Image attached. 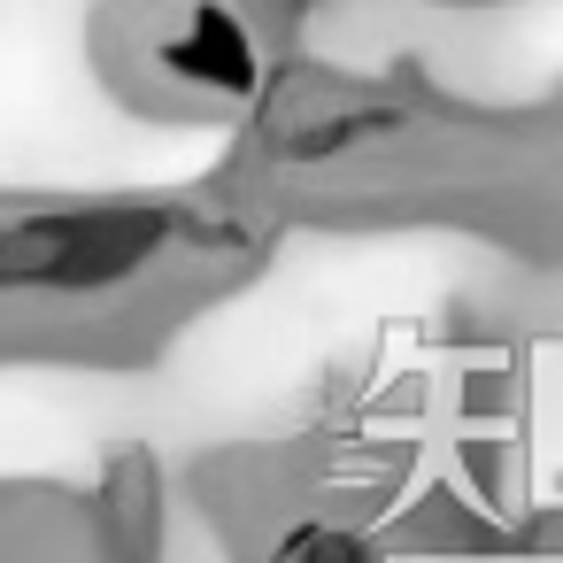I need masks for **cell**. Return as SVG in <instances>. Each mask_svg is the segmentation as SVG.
Segmentation results:
<instances>
[{"instance_id": "cell-2", "label": "cell", "mask_w": 563, "mask_h": 563, "mask_svg": "<svg viewBox=\"0 0 563 563\" xmlns=\"http://www.w3.org/2000/svg\"><path fill=\"white\" fill-rule=\"evenodd\" d=\"M163 70L186 86H217V93H255L263 86V47L255 32L224 9V0H194L163 40Z\"/></svg>"}, {"instance_id": "cell-3", "label": "cell", "mask_w": 563, "mask_h": 563, "mask_svg": "<svg viewBox=\"0 0 563 563\" xmlns=\"http://www.w3.org/2000/svg\"><path fill=\"white\" fill-rule=\"evenodd\" d=\"M278 563H371V548L340 525H301V532H286Z\"/></svg>"}, {"instance_id": "cell-1", "label": "cell", "mask_w": 563, "mask_h": 563, "mask_svg": "<svg viewBox=\"0 0 563 563\" xmlns=\"http://www.w3.org/2000/svg\"><path fill=\"white\" fill-rule=\"evenodd\" d=\"M378 132H394V109L363 101L355 86H332V78H301L294 93H278L263 109V147L278 163H324V155L378 140Z\"/></svg>"}]
</instances>
